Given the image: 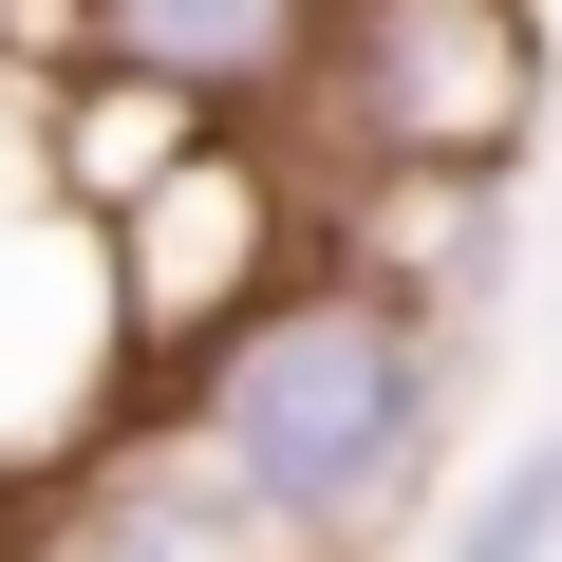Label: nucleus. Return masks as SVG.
<instances>
[{
    "label": "nucleus",
    "instance_id": "nucleus-1",
    "mask_svg": "<svg viewBox=\"0 0 562 562\" xmlns=\"http://www.w3.org/2000/svg\"><path fill=\"white\" fill-rule=\"evenodd\" d=\"M169 450L244 506L262 562H357L450 469V319L394 262L262 281V301H225L169 357Z\"/></svg>",
    "mask_w": 562,
    "mask_h": 562
},
{
    "label": "nucleus",
    "instance_id": "nucleus-2",
    "mask_svg": "<svg viewBox=\"0 0 562 562\" xmlns=\"http://www.w3.org/2000/svg\"><path fill=\"white\" fill-rule=\"evenodd\" d=\"M301 113L375 132V169H506L543 113V20L525 0H338V57Z\"/></svg>",
    "mask_w": 562,
    "mask_h": 562
},
{
    "label": "nucleus",
    "instance_id": "nucleus-3",
    "mask_svg": "<svg viewBox=\"0 0 562 562\" xmlns=\"http://www.w3.org/2000/svg\"><path fill=\"white\" fill-rule=\"evenodd\" d=\"M76 76H132L169 113H301L319 57H338V0H57Z\"/></svg>",
    "mask_w": 562,
    "mask_h": 562
},
{
    "label": "nucleus",
    "instance_id": "nucleus-4",
    "mask_svg": "<svg viewBox=\"0 0 562 562\" xmlns=\"http://www.w3.org/2000/svg\"><path fill=\"white\" fill-rule=\"evenodd\" d=\"M38 20H57V0H0V38H38Z\"/></svg>",
    "mask_w": 562,
    "mask_h": 562
},
{
    "label": "nucleus",
    "instance_id": "nucleus-5",
    "mask_svg": "<svg viewBox=\"0 0 562 562\" xmlns=\"http://www.w3.org/2000/svg\"><path fill=\"white\" fill-rule=\"evenodd\" d=\"M0 543H20V469H0Z\"/></svg>",
    "mask_w": 562,
    "mask_h": 562
}]
</instances>
